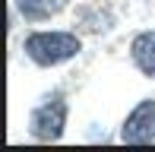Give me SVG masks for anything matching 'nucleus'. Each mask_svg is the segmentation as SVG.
I'll list each match as a JSON object with an SVG mask.
<instances>
[{
  "mask_svg": "<svg viewBox=\"0 0 155 152\" xmlns=\"http://www.w3.org/2000/svg\"><path fill=\"white\" fill-rule=\"evenodd\" d=\"M117 140L124 146H152L155 143V98H139L127 111Z\"/></svg>",
  "mask_w": 155,
  "mask_h": 152,
  "instance_id": "7ed1b4c3",
  "label": "nucleus"
},
{
  "mask_svg": "<svg viewBox=\"0 0 155 152\" xmlns=\"http://www.w3.org/2000/svg\"><path fill=\"white\" fill-rule=\"evenodd\" d=\"M22 54L41 70H54L82 54V38L70 29H35L22 38Z\"/></svg>",
  "mask_w": 155,
  "mask_h": 152,
  "instance_id": "f257e3e1",
  "label": "nucleus"
},
{
  "mask_svg": "<svg viewBox=\"0 0 155 152\" xmlns=\"http://www.w3.org/2000/svg\"><path fill=\"white\" fill-rule=\"evenodd\" d=\"M67 124H70L67 95H63V89H51L29 108L25 130L35 143H60L67 136Z\"/></svg>",
  "mask_w": 155,
  "mask_h": 152,
  "instance_id": "f03ea898",
  "label": "nucleus"
},
{
  "mask_svg": "<svg viewBox=\"0 0 155 152\" xmlns=\"http://www.w3.org/2000/svg\"><path fill=\"white\" fill-rule=\"evenodd\" d=\"M130 64L143 79L155 82V29H143L130 38Z\"/></svg>",
  "mask_w": 155,
  "mask_h": 152,
  "instance_id": "20e7f679",
  "label": "nucleus"
},
{
  "mask_svg": "<svg viewBox=\"0 0 155 152\" xmlns=\"http://www.w3.org/2000/svg\"><path fill=\"white\" fill-rule=\"evenodd\" d=\"M67 10L63 0H13V13H16L22 22L38 25V22H51L54 16Z\"/></svg>",
  "mask_w": 155,
  "mask_h": 152,
  "instance_id": "39448f33",
  "label": "nucleus"
}]
</instances>
